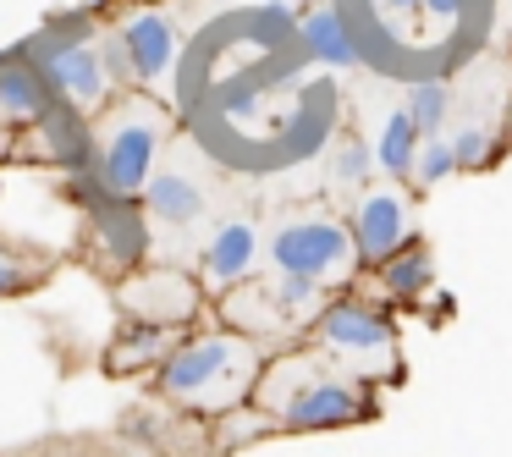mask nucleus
I'll list each match as a JSON object with an SVG mask.
<instances>
[{"mask_svg":"<svg viewBox=\"0 0 512 457\" xmlns=\"http://www.w3.org/2000/svg\"><path fill=\"white\" fill-rule=\"evenodd\" d=\"M138 6H160V0H138Z\"/></svg>","mask_w":512,"mask_h":457,"instance_id":"obj_34","label":"nucleus"},{"mask_svg":"<svg viewBox=\"0 0 512 457\" xmlns=\"http://www.w3.org/2000/svg\"><path fill=\"white\" fill-rule=\"evenodd\" d=\"M177 116L155 100V94H116L100 116L89 122V144H94V177H100L105 199L138 204L149 188V177L160 171V149H166Z\"/></svg>","mask_w":512,"mask_h":457,"instance_id":"obj_3","label":"nucleus"},{"mask_svg":"<svg viewBox=\"0 0 512 457\" xmlns=\"http://www.w3.org/2000/svg\"><path fill=\"white\" fill-rule=\"evenodd\" d=\"M265 259H270V270H276V276H309V281H320L325 292L347 287V281L358 276L353 232H347L342 215H325V210L287 215V221L270 232Z\"/></svg>","mask_w":512,"mask_h":457,"instance_id":"obj_6","label":"nucleus"},{"mask_svg":"<svg viewBox=\"0 0 512 457\" xmlns=\"http://www.w3.org/2000/svg\"><path fill=\"white\" fill-rule=\"evenodd\" d=\"M369 298L386 303V309H413V303H424L435 292V254L424 237H413V243H402L391 259H380L375 270H369Z\"/></svg>","mask_w":512,"mask_h":457,"instance_id":"obj_14","label":"nucleus"},{"mask_svg":"<svg viewBox=\"0 0 512 457\" xmlns=\"http://www.w3.org/2000/svg\"><path fill=\"white\" fill-rule=\"evenodd\" d=\"M100 28H105L100 17H72V23H50V28H39L34 39L17 45L39 67V78L56 94V105L67 116H78V122H94V116L116 100V83L105 78L100 50H94Z\"/></svg>","mask_w":512,"mask_h":457,"instance_id":"obj_5","label":"nucleus"},{"mask_svg":"<svg viewBox=\"0 0 512 457\" xmlns=\"http://www.w3.org/2000/svg\"><path fill=\"white\" fill-rule=\"evenodd\" d=\"M309 336H314L309 347H320L336 369L369 380L375 391L386 386V380H397V369H402L397 314H391L386 303H375L369 292H331L320 320L309 325Z\"/></svg>","mask_w":512,"mask_h":457,"instance_id":"obj_4","label":"nucleus"},{"mask_svg":"<svg viewBox=\"0 0 512 457\" xmlns=\"http://www.w3.org/2000/svg\"><path fill=\"white\" fill-rule=\"evenodd\" d=\"M265 435H276V419H270L265 408H254V402H243V408L215 419V446H221V452H243V446L265 441Z\"/></svg>","mask_w":512,"mask_h":457,"instance_id":"obj_22","label":"nucleus"},{"mask_svg":"<svg viewBox=\"0 0 512 457\" xmlns=\"http://www.w3.org/2000/svg\"><path fill=\"white\" fill-rule=\"evenodd\" d=\"M56 111L61 105H56V94L45 89L34 61H28L23 50H0V127L28 133V127H39Z\"/></svg>","mask_w":512,"mask_h":457,"instance_id":"obj_13","label":"nucleus"},{"mask_svg":"<svg viewBox=\"0 0 512 457\" xmlns=\"http://www.w3.org/2000/svg\"><path fill=\"white\" fill-rule=\"evenodd\" d=\"M116 39L127 50V67H133V89L138 94H160L166 78L177 72V23H171L160 6H122L111 17Z\"/></svg>","mask_w":512,"mask_h":457,"instance_id":"obj_9","label":"nucleus"},{"mask_svg":"<svg viewBox=\"0 0 512 457\" xmlns=\"http://www.w3.org/2000/svg\"><path fill=\"white\" fill-rule=\"evenodd\" d=\"M452 155H457V171H485L496 166L501 138L490 127H463V133H452Z\"/></svg>","mask_w":512,"mask_h":457,"instance_id":"obj_25","label":"nucleus"},{"mask_svg":"<svg viewBox=\"0 0 512 457\" xmlns=\"http://www.w3.org/2000/svg\"><path fill=\"white\" fill-rule=\"evenodd\" d=\"M369 171H375V155H369V144L364 138H342V144L331 149V182L342 193H364L369 188Z\"/></svg>","mask_w":512,"mask_h":457,"instance_id":"obj_24","label":"nucleus"},{"mask_svg":"<svg viewBox=\"0 0 512 457\" xmlns=\"http://www.w3.org/2000/svg\"><path fill=\"white\" fill-rule=\"evenodd\" d=\"M402 111H408V122L419 127V138H435L446 127V116H452V83L446 78H419L408 83V100H402Z\"/></svg>","mask_w":512,"mask_h":457,"instance_id":"obj_20","label":"nucleus"},{"mask_svg":"<svg viewBox=\"0 0 512 457\" xmlns=\"http://www.w3.org/2000/svg\"><path fill=\"white\" fill-rule=\"evenodd\" d=\"M424 17H446V23H457V17L468 12V0H419Z\"/></svg>","mask_w":512,"mask_h":457,"instance_id":"obj_28","label":"nucleus"},{"mask_svg":"<svg viewBox=\"0 0 512 457\" xmlns=\"http://www.w3.org/2000/svg\"><path fill=\"white\" fill-rule=\"evenodd\" d=\"M116 309H122V320L193 331L204 320V309H210V292L182 265H133L116 281Z\"/></svg>","mask_w":512,"mask_h":457,"instance_id":"obj_7","label":"nucleus"},{"mask_svg":"<svg viewBox=\"0 0 512 457\" xmlns=\"http://www.w3.org/2000/svg\"><path fill=\"white\" fill-rule=\"evenodd\" d=\"M221 325L226 331H237V336H248V342H259L265 353H281V347H298L303 342V331L281 314V303H276V292H270V281H243V287H232V292H221Z\"/></svg>","mask_w":512,"mask_h":457,"instance_id":"obj_11","label":"nucleus"},{"mask_svg":"<svg viewBox=\"0 0 512 457\" xmlns=\"http://www.w3.org/2000/svg\"><path fill=\"white\" fill-rule=\"evenodd\" d=\"M292 6H298V12H309V6H314V0H292Z\"/></svg>","mask_w":512,"mask_h":457,"instance_id":"obj_31","label":"nucleus"},{"mask_svg":"<svg viewBox=\"0 0 512 457\" xmlns=\"http://www.w3.org/2000/svg\"><path fill=\"white\" fill-rule=\"evenodd\" d=\"M144 215L149 221H160V226H177V232H188V226H199L204 221V210H210V193L199 188V182L188 177V171H155L149 177V188H144Z\"/></svg>","mask_w":512,"mask_h":457,"instance_id":"obj_17","label":"nucleus"},{"mask_svg":"<svg viewBox=\"0 0 512 457\" xmlns=\"http://www.w3.org/2000/svg\"><path fill=\"white\" fill-rule=\"evenodd\" d=\"M94 50H100V67H105V78L116 83V94H127V89H133V67H127V50H122V39H116V28H111V23L100 28Z\"/></svg>","mask_w":512,"mask_h":457,"instance_id":"obj_26","label":"nucleus"},{"mask_svg":"<svg viewBox=\"0 0 512 457\" xmlns=\"http://www.w3.org/2000/svg\"><path fill=\"white\" fill-rule=\"evenodd\" d=\"M259 259H265V232H259L254 215H232V221H221L210 232V243H204L199 254V287L210 292V298H221V292L243 287V281L259 276Z\"/></svg>","mask_w":512,"mask_h":457,"instance_id":"obj_10","label":"nucleus"},{"mask_svg":"<svg viewBox=\"0 0 512 457\" xmlns=\"http://www.w3.org/2000/svg\"><path fill=\"white\" fill-rule=\"evenodd\" d=\"M270 292H276L281 314H287L298 331H309V325L320 320L325 298H331V292H325L320 281H309V276H276V281H270Z\"/></svg>","mask_w":512,"mask_h":457,"instance_id":"obj_21","label":"nucleus"},{"mask_svg":"<svg viewBox=\"0 0 512 457\" xmlns=\"http://www.w3.org/2000/svg\"><path fill=\"white\" fill-rule=\"evenodd\" d=\"M265 347L248 336L226 331V325H193L177 342V353L155 369V391L177 413H199V419H221V413L254 402L259 369H265Z\"/></svg>","mask_w":512,"mask_h":457,"instance_id":"obj_2","label":"nucleus"},{"mask_svg":"<svg viewBox=\"0 0 512 457\" xmlns=\"http://www.w3.org/2000/svg\"><path fill=\"white\" fill-rule=\"evenodd\" d=\"M254 408L276 419V430H353L380 408L375 386L336 369L320 347H281L265 358L254 386Z\"/></svg>","mask_w":512,"mask_h":457,"instance_id":"obj_1","label":"nucleus"},{"mask_svg":"<svg viewBox=\"0 0 512 457\" xmlns=\"http://www.w3.org/2000/svg\"><path fill=\"white\" fill-rule=\"evenodd\" d=\"M457 177V155H452V138L435 133L419 144V155H413V171H408V188L413 193H435L441 182Z\"/></svg>","mask_w":512,"mask_h":457,"instance_id":"obj_23","label":"nucleus"},{"mask_svg":"<svg viewBox=\"0 0 512 457\" xmlns=\"http://www.w3.org/2000/svg\"><path fill=\"white\" fill-rule=\"evenodd\" d=\"M89 248H94V265L122 281L149 248V226H144V215H138V204H122V199L94 204L89 210Z\"/></svg>","mask_w":512,"mask_h":457,"instance_id":"obj_12","label":"nucleus"},{"mask_svg":"<svg viewBox=\"0 0 512 457\" xmlns=\"http://www.w3.org/2000/svg\"><path fill=\"white\" fill-rule=\"evenodd\" d=\"M507 138H512V100H507Z\"/></svg>","mask_w":512,"mask_h":457,"instance_id":"obj_32","label":"nucleus"},{"mask_svg":"<svg viewBox=\"0 0 512 457\" xmlns=\"http://www.w3.org/2000/svg\"><path fill=\"white\" fill-rule=\"evenodd\" d=\"M12 138H17L12 127H0V160H12Z\"/></svg>","mask_w":512,"mask_h":457,"instance_id":"obj_30","label":"nucleus"},{"mask_svg":"<svg viewBox=\"0 0 512 457\" xmlns=\"http://www.w3.org/2000/svg\"><path fill=\"white\" fill-rule=\"evenodd\" d=\"M50 276H56V254H50V248L0 237V298H28V292L45 287Z\"/></svg>","mask_w":512,"mask_h":457,"instance_id":"obj_18","label":"nucleus"},{"mask_svg":"<svg viewBox=\"0 0 512 457\" xmlns=\"http://www.w3.org/2000/svg\"><path fill=\"white\" fill-rule=\"evenodd\" d=\"M210 6H237V0H210Z\"/></svg>","mask_w":512,"mask_h":457,"instance_id":"obj_33","label":"nucleus"},{"mask_svg":"<svg viewBox=\"0 0 512 457\" xmlns=\"http://www.w3.org/2000/svg\"><path fill=\"white\" fill-rule=\"evenodd\" d=\"M386 17H419V0H380Z\"/></svg>","mask_w":512,"mask_h":457,"instance_id":"obj_29","label":"nucleus"},{"mask_svg":"<svg viewBox=\"0 0 512 457\" xmlns=\"http://www.w3.org/2000/svg\"><path fill=\"white\" fill-rule=\"evenodd\" d=\"M166 413H155V408H127L122 413V435L127 441H138V446H166Z\"/></svg>","mask_w":512,"mask_h":457,"instance_id":"obj_27","label":"nucleus"},{"mask_svg":"<svg viewBox=\"0 0 512 457\" xmlns=\"http://www.w3.org/2000/svg\"><path fill=\"white\" fill-rule=\"evenodd\" d=\"M347 232H353V248H358V270H375L380 259H391L402 243L419 237V226H413V193L402 182H375V188L353 193Z\"/></svg>","mask_w":512,"mask_h":457,"instance_id":"obj_8","label":"nucleus"},{"mask_svg":"<svg viewBox=\"0 0 512 457\" xmlns=\"http://www.w3.org/2000/svg\"><path fill=\"white\" fill-rule=\"evenodd\" d=\"M298 39L309 50V61H325V67H358L364 61L358 34L347 28L342 6H331V0H314L309 12H298Z\"/></svg>","mask_w":512,"mask_h":457,"instance_id":"obj_16","label":"nucleus"},{"mask_svg":"<svg viewBox=\"0 0 512 457\" xmlns=\"http://www.w3.org/2000/svg\"><path fill=\"white\" fill-rule=\"evenodd\" d=\"M188 331H171V325H144V320H122L116 336L105 342V375L111 380H133V375H155L177 342Z\"/></svg>","mask_w":512,"mask_h":457,"instance_id":"obj_15","label":"nucleus"},{"mask_svg":"<svg viewBox=\"0 0 512 457\" xmlns=\"http://www.w3.org/2000/svg\"><path fill=\"white\" fill-rule=\"evenodd\" d=\"M419 127L408 122V111H386V122H380V138L369 144V155H375V171H386V182H408L413 171V155H419Z\"/></svg>","mask_w":512,"mask_h":457,"instance_id":"obj_19","label":"nucleus"}]
</instances>
